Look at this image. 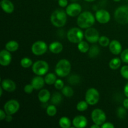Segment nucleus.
Here are the masks:
<instances>
[{
	"label": "nucleus",
	"mask_w": 128,
	"mask_h": 128,
	"mask_svg": "<svg viewBox=\"0 0 128 128\" xmlns=\"http://www.w3.org/2000/svg\"><path fill=\"white\" fill-rule=\"evenodd\" d=\"M1 87L7 92H13L16 88V85L12 80L10 79H4L1 81Z\"/></svg>",
	"instance_id": "nucleus-17"
},
{
	"label": "nucleus",
	"mask_w": 128,
	"mask_h": 128,
	"mask_svg": "<svg viewBox=\"0 0 128 128\" xmlns=\"http://www.w3.org/2000/svg\"><path fill=\"white\" fill-rule=\"evenodd\" d=\"M82 11V7L81 5L78 3L73 2L66 7V12L68 16L71 17H75V16H79Z\"/></svg>",
	"instance_id": "nucleus-12"
},
{
	"label": "nucleus",
	"mask_w": 128,
	"mask_h": 128,
	"mask_svg": "<svg viewBox=\"0 0 128 128\" xmlns=\"http://www.w3.org/2000/svg\"><path fill=\"white\" fill-rule=\"evenodd\" d=\"M122 104H123L124 107L126 110H128V98L124 100Z\"/></svg>",
	"instance_id": "nucleus-44"
},
{
	"label": "nucleus",
	"mask_w": 128,
	"mask_h": 128,
	"mask_svg": "<svg viewBox=\"0 0 128 128\" xmlns=\"http://www.w3.org/2000/svg\"><path fill=\"white\" fill-rule=\"evenodd\" d=\"M34 90V89L33 86H32V85L31 84H26V86L24 87V91L27 94L32 93Z\"/></svg>",
	"instance_id": "nucleus-39"
},
{
	"label": "nucleus",
	"mask_w": 128,
	"mask_h": 128,
	"mask_svg": "<svg viewBox=\"0 0 128 128\" xmlns=\"http://www.w3.org/2000/svg\"><path fill=\"white\" fill-rule=\"evenodd\" d=\"M5 48L10 52H14L19 48V44L16 41H10L5 45Z\"/></svg>",
	"instance_id": "nucleus-22"
},
{
	"label": "nucleus",
	"mask_w": 128,
	"mask_h": 128,
	"mask_svg": "<svg viewBox=\"0 0 128 128\" xmlns=\"http://www.w3.org/2000/svg\"><path fill=\"white\" fill-rule=\"evenodd\" d=\"M100 50L98 46L96 45H93L90 48V50L88 51V55L90 58H93L96 57L100 54Z\"/></svg>",
	"instance_id": "nucleus-28"
},
{
	"label": "nucleus",
	"mask_w": 128,
	"mask_h": 128,
	"mask_svg": "<svg viewBox=\"0 0 128 128\" xmlns=\"http://www.w3.org/2000/svg\"><path fill=\"white\" fill-rule=\"evenodd\" d=\"M100 98L99 91L94 88L88 89L85 94V101L91 106L96 105L100 101Z\"/></svg>",
	"instance_id": "nucleus-7"
},
{
	"label": "nucleus",
	"mask_w": 128,
	"mask_h": 128,
	"mask_svg": "<svg viewBox=\"0 0 128 128\" xmlns=\"http://www.w3.org/2000/svg\"><path fill=\"white\" fill-rule=\"evenodd\" d=\"M48 48L52 53L59 54L63 50V46L59 41H54L50 44Z\"/></svg>",
	"instance_id": "nucleus-21"
},
{
	"label": "nucleus",
	"mask_w": 128,
	"mask_h": 128,
	"mask_svg": "<svg viewBox=\"0 0 128 128\" xmlns=\"http://www.w3.org/2000/svg\"><path fill=\"white\" fill-rule=\"evenodd\" d=\"M114 1H115V2H119V1H120L121 0H113Z\"/></svg>",
	"instance_id": "nucleus-49"
},
{
	"label": "nucleus",
	"mask_w": 128,
	"mask_h": 128,
	"mask_svg": "<svg viewBox=\"0 0 128 128\" xmlns=\"http://www.w3.org/2000/svg\"><path fill=\"white\" fill-rule=\"evenodd\" d=\"M46 113L49 116H51V117L55 116L57 113V109H56L55 105L52 104L48 106L47 109H46Z\"/></svg>",
	"instance_id": "nucleus-32"
},
{
	"label": "nucleus",
	"mask_w": 128,
	"mask_h": 128,
	"mask_svg": "<svg viewBox=\"0 0 128 128\" xmlns=\"http://www.w3.org/2000/svg\"><path fill=\"white\" fill-rule=\"evenodd\" d=\"M84 37L89 42L95 43L98 42L100 36L98 31L96 29L91 27L86 29L84 32Z\"/></svg>",
	"instance_id": "nucleus-11"
},
{
	"label": "nucleus",
	"mask_w": 128,
	"mask_h": 128,
	"mask_svg": "<svg viewBox=\"0 0 128 128\" xmlns=\"http://www.w3.org/2000/svg\"><path fill=\"white\" fill-rule=\"evenodd\" d=\"M72 124L76 128H84L87 126L88 120L85 116L79 115L74 118Z\"/></svg>",
	"instance_id": "nucleus-15"
},
{
	"label": "nucleus",
	"mask_w": 128,
	"mask_h": 128,
	"mask_svg": "<svg viewBox=\"0 0 128 128\" xmlns=\"http://www.w3.org/2000/svg\"><path fill=\"white\" fill-rule=\"evenodd\" d=\"M101 126H100V125L98 124H94L93 125H92V126H91V128H100Z\"/></svg>",
	"instance_id": "nucleus-46"
},
{
	"label": "nucleus",
	"mask_w": 128,
	"mask_h": 128,
	"mask_svg": "<svg viewBox=\"0 0 128 128\" xmlns=\"http://www.w3.org/2000/svg\"><path fill=\"white\" fill-rule=\"evenodd\" d=\"M44 80L46 84L52 85L54 84L55 82L57 80V78H56V76L54 74L50 72V73L46 74L44 78Z\"/></svg>",
	"instance_id": "nucleus-25"
},
{
	"label": "nucleus",
	"mask_w": 128,
	"mask_h": 128,
	"mask_svg": "<svg viewBox=\"0 0 128 128\" xmlns=\"http://www.w3.org/2000/svg\"><path fill=\"white\" fill-rule=\"evenodd\" d=\"M124 93L125 96L128 98V82L126 83V84L124 86Z\"/></svg>",
	"instance_id": "nucleus-43"
},
{
	"label": "nucleus",
	"mask_w": 128,
	"mask_h": 128,
	"mask_svg": "<svg viewBox=\"0 0 128 128\" xmlns=\"http://www.w3.org/2000/svg\"><path fill=\"white\" fill-rule=\"evenodd\" d=\"M12 60V56L9 51L3 50L0 52V64L2 66H7L10 64Z\"/></svg>",
	"instance_id": "nucleus-14"
},
{
	"label": "nucleus",
	"mask_w": 128,
	"mask_h": 128,
	"mask_svg": "<svg viewBox=\"0 0 128 128\" xmlns=\"http://www.w3.org/2000/svg\"></svg>",
	"instance_id": "nucleus-51"
},
{
	"label": "nucleus",
	"mask_w": 128,
	"mask_h": 128,
	"mask_svg": "<svg viewBox=\"0 0 128 128\" xmlns=\"http://www.w3.org/2000/svg\"><path fill=\"white\" fill-rule=\"evenodd\" d=\"M120 72H121V74L122 78L126 80H128V65H125V66H122L121 68Z\"/></svg>",
	"instance_id": "nucleus-36"
},
{
	"label": "nucleus",
	"mask_w": 128,
	"mask_h": 128,
	"mask_svg": "<svg viewBox=\"0 0 128 128\" xmlns=\"http://www.w3.org/2000/svg\"><path fill=\"white\" fill-rule=\"evenodd\" d=\"M114 19L118 23L126 24L128 23V5L120 6L114 12Z\"/></svg>",
	"instance_id": "nucleus-4"
},
{
	"label": "nucleus",
	"mask_w": 128,
	"mask_h": 128,
	"mask_svg": "<svg viewBox=\"0 0 128 128\" xmlns=\"http://www.w3.org/2000/svg\"><path fill=\"white\" fill-rule=\"evenodd\" d=\"M101 127L102 128H114V125L112 123H111V122H105L104 123H103L101 125Z\"/></svg>",
	"instance_id": "nucleus-41"
},
{
	"label": "nucleus",
	"mask_w": 128,
	"mask_h": 128,
	"mask_svg": "<svg viewBox=\"0 0 128 128\" xmlns=\"http://www.w3.org/2000/svg\"><path fill=\"white\" fill-rule=\"evenodd\" d=\"M5 120H6V121H8V122H10V121H11V120H12V115L7 114L6 118H5Z\"/></svg>",
	"instance_id": "nucleus-45"
},
{
	"label": "nucleus",
	"mask_w": 128,
	"mask_h": 128,
	"mask_svg": "<svg viewBox=\"0 0 128 128\" xmlns=\"http://www.w3.org/2000/svg\"><path fill=\"white\" fill-rule=\"evenodd\" d=\"M67 14L64 11L56 10L51 14L50 20L53 26L57 28L63 27L67 21Z\"/></svg>",
	"instance_id": "nucleus-2"
},
{
	"label": "nucleus",
	"mask_w": 128,
	"mask_h": 128,
	"mask_svg": "<svg viewBox=\"0 0 128 128\" xmlns=\"http://www.w3.org/2000/svg\"><path fill=\"white\" fill-rule=\"evenodd\" d=\"M85 1H87V2H93L95 0H84Z\"/></svg>",
	"instance_id": "nucleus-48"
},
{
	"label": "nucleus",
	"mask_w": 128,
	"mask_h": 128,
	"mask_svg": "<svg viewBox=\"0 0 128 128\" xmlns=\"http://www.w3.org/2000/svg\"><path fill=\"white\" fill-rule=\"evenodd\" d=\"M20 104L18 101L11 100L8 101L4 105V110L7 114L13 115L20 110Z\"/></svg>",
	"instance_id": "nucleus-10"
},
{
	"label": "nucleus",
	"mask_w": 128,
	"mask_h": 128,
	"mask_svg": "<svg viewBox=\"0 0 128 128\" xmlns=\"http://www.w3.org/2000/svg\"><path fill=\"white\" fill-rule=\"evenodd\" d=\"M95 18L98 22L101 24H106L110 21L111 15L108 11L105 10H98L95 13Z\"/></svg>",
	"instance_id": "nucleus-13"
},
{
	"label": "nucleus",
	"mask_w": 128,
	"mask_h": 128,
	"mask_svg": "<svg viewBox=\"0 0 128 128\" xmlns=\"http://www.w3.org/2000/svg\"><path fill=\"white\" fill-rule=\"evenodd\" d=\"M109 49L112 54L118 55L122 52V45L118 40H112L109 44Z\"/></svg>",
	"instance_id": "nucleus-16"
},
{
	"label": "nucleus",
	"mask_w": 128,
	"mask_h": 128,
	"mask_svg": "<svg viewBox=\"0 0 128 128\" xmlns=\"http://www.w3.org/2000/svg\"><path fill=\"white\" fill-rule=\"evenodd\" d=\"M61 90H62V94H63L64 96H66V97L70 98L71 97V96H73L74 91L73 90H72V88L70 87V86H64V88Z\"/></svg>",
	"instance_id": "nucleus-30"
},
{
	"label": "nucleus",
	"mask_w": 128,
	"mask_h": 128,
	"mask_svg": "<svg viewBox=\"0 0 128 128\" xmlns=\"http://www.w3.org/2000/svg\"><path fill=\"white\" fill-rule=\"evenodd\" d=\"M91 116L93 123L100 125V126L106 122V115L101 109H94L91 112Z\"/></svg>",
	"instance_id": "nucleus-8"
},
{
	"label": "nucleus",
	"mask_w": 128,
	"mask_h": 128,
	"mask_svg": "<svg viewBox=\"0 0 128 128\" xmlns=\"http://www.w3.org/2000/svg\"><path fill=\"white\" fill-rule=\"evenodd\" d=\"M71 121L70 118L66 116H62L59 121V124L62 128H69L71 126Z\"/></svg>",
	"instance_id": "nucleus-24"
},
{
	"label": "nucleus",
	"mask_w": 128,
	"mask_h": 128,
	"mask_svg": "<svg viewBox=\"0 0 128 128\" xmlns=\"http://www.w3.org/2000/svg\"><path fill=\"white\" fill-rule=\"evenodd\" d=\"M2 90H3V88H2V87L1 88H0V96H2Z\"/></svg>",
	"instance_id": "nucleus-47"
},
{
	"label": "nucleus",
	"mask_w": 128,
	"mask_h": 128,
	"mask_svg": "<svg viewBox=\"0 0 128 128\" xmlns=\"http://www.w3.org/2000/svg\"><path fill=\"white\" fill-rule=\"evenodd\" d=\"M1 6L4 12L8 14H11L14 10V6L10 0H2Z\"/></svg>",
	"instance_id": "nucleus-19"
},
{
	"label": "nucleus",
	"mask_w": 128,
	"mask_h": 128,
	"mask_svg": "<svg viewBox=\"0 0 128 128\" xmlns=\"http://www.w3.org/2000/svg\"><path fill=\"white\" fill-rule=\"evenodd\" d=\"M21 66L24 68H29L30 66H32L33 64V62H32V60L30 58L28 57L23 58L22 60H21V62H20Z\"/></svg>",
	"instance_id": "nucleus-31"
},
{
	"label": "nucleus",
	"mask_w": 128,
	"mask_h": 128,
	"mask_svg": "<svg viewBox=\"0 0 128 128\" xmlns=\"http://www.w3.org/2000/svg\"><path fill=\"white\" fill-rule=\"evenodd\" d=\"M84 33L78 28H72L67 32V38L72 43H78L82 41Z\"/></svg>",
	"instance_id": "nucleus-5"
},
{
	"label": "nucleus",
	"mask_w": 128,
	"mask_h": 128,
	"mask_svg": "<svg viewBox=\"0 0 128 128\" xmlns=\"http://www.w3.org/2000/svg\"><path fill=\"white\" fill-rule=\"evenodd\" d=\"M98 42L102 47H106V46H109V44H110V40L107 36H100V39L98 40Z\"/></svg>",
	"instance_id": "nucleus-34"
},
{
	"label": "nucleus",
	"mask_w": 128,
	"mask_h": 128,
	"mask_svg": "<svg viewBox=\"0 0 128 128\" xmlns=\"http://www.w3.org/2000/svg\"><path fill=\"white\" fill-rule=\"evenodd\" d=\"M121 61L122 60L120 58H112L109 62V66L111 70H116L120 68L121 65Z\"/></svg>",
	"instance_id": "nucleus-23"
},
{
	"label": "nucleus",
	"mask_w": 128,
	"mask_h": 128,
	"mask_svg": "<svg viewBox=\"0 0 128 128\" xmlns=\"http://www.w3.org/2000/svg\"><path fill=\"white\" fill-rule=\"evenodd\" d=\"M58 4L60 7H66L68 4V0H58Z\"/></svg>",
	"instance_id": "nucleus-40"
},
{
	"label": "nucleus",
	"mask_w": 128,
	"mask_h": 128,
	"mask_svg": "<svg viewBox=\"0 0 128 128\" xmlns=\"http://www.w3.org/2000/svg\"><path fill=\"white\" fill-rule=\"evenodd\" d=\"M38 97L40 102L42 103H46L51 98V94L46 89H42L39 92Z\"/></svg>",
	"instance_id": "nucleus-20"
},
{
	"label": "nucleus",
	"mask_w": 128,
	"mask_h": 128,
	"mask_svg": "<svg viewBox=\"0 0 128 128\" xmlns=\"http://www.w3.org/2000/svg\"><path fill=\"white\" fill-rule=\"evenodd\" d=\"M47 44L42 41H38L34 42L31 46V51L36 56H41L48 50Z\"/></svg>",
	"instance_id": "nucleus-9"
},
{
	"label": "nucleus",
	"mask_w": 128,
	"mask_h": 128,
	"mask_svg": "<svg viewBox=\"0 0 128 128\" xmlns=\"http://www.w3.org/2000/svg\"><path fill=\"white\" fill-rule=\"evenodd\" d=\"M89 104L86 102V101H81L78 102L77 105H76V109L78 111L80 112H83V111H86L88 108Z\"/></svg>",
	"instance_id": "nucleus-29"
},
{
	"label": "nucleus",
	"mask_w": 128,
	"mask_h": 128,
	"mask_svg": "<svg viewBox=\"0 0 128 128\" xmlns=\"http://www.w3.org/2000/svg\"><path fill=\"white\" fill-rule=\"evenodd\" d=\"M32 71L37 76H42L46 74L49 71L48 63L43 60H38L32 64Z\"/></svg>",
	"instance_id": "nucleus-6"
},
{
	"label": "nucleus",
	"mask_w": 128,
	"mask_h": 128,
	"mask_svg": "<svg viewBox=\"0 0 128 128\" xmlns=\"http://www.w3.org/2000/svg\"><path fill=\"white\" fill-rule=\"evenodd\" d=\"M117 115L119 118L124 119L126 115V108L124 107H120L117 110Z\"/></svg>",
	"instance_id": "nucleus-35"
},
{
	"label": "nucleus",
	"mask_w": 128,
	"mask_h": 128,
	"mask_svg": "<svg viewBox=\"0 0 128 128\" xmlns=\"http://www.w3.org/2000/svg\"><path fill=\"white\" fill-rule=\"evenodd\" d=\"M121 60H122V62L128 64V48L121 52Z\"/></svg>",
	"instance_id": "nucleus-37"
},
{
	"label": "nucleus",
	"mask_w": 128,
	"mask_h": 128,
	"mask_svg": "<svg viewBox=\"0 0 128 128\" xmlns=\"http://www.w3.org/2000/svg\"><path fill=\"white\" fill-rule=\"evenodd\" d=\"M71 70V64L66 59L60 60L55 67V72L59 77H66L70 74Z\"/></svg>",
	"instance_id": "nucleus-3"
},
{
	"label": "nucleus",
	"mask_w": 128,
	"mask_h": 128,
	"mask_svg": "<svg viewBox=\"0 0 128 128\" xmlns=\"http://www.w3.org/2000/svg\"><path fill=\"white\" fill-rule=\"evenodd\" d=\"M6 114H7L5 112L4 110H0V120H1V121H2V120H5L6 116H7Z\"/></svg>",
	"instance_id": "nucleus-42"
},
{
	"label": "nucleus",
	"mask_w": 128,
	"mask_h": 128,
	"mask_svg": "<svg viewBox=\"0 0 128 128\" xmlns=\"http://www.w3.org/2000/svg\"><path fill=\"white\" fill-rule=\"evenodd\" d=\"M90 48L89 44L84 41H81L78 44V49L82 53L88 52L89 51V50H90Z\"/></svg>",
	"instance_id": "nucleus-26"
},
{
	"label": "nucleus",
	"mask_w": 128,
	"mask_h": 128,
	"mask_svg": "<svg viewBox=\"0 0 128 128\" xmlns=\"http://www.w3.org/2000/svg\"><path fill=\"white\" fill-rule=\"evenodd\" d=\"M62 95L58 92H56L52 94V97L51 98V102L54 105H58L60 104L62 101Z\"/></svg>",
	"instance_id": "nucleus-27"
},
{
	"label": "nucleus",
	"mask_w": 128,
	"mask_h": 128,
	"mask_svg": "<svg viewBox=\"0 0 128 128\" xmlns=\"http://www.w3.org/2000/svg\"><path fill=\"white\" fill-rule=\"evenodd\" d=\"M68 81L72 85H76L80 82V77L77 74H72L69 77Z\"/></svg>",
	"instance_id": "nucleus-33"
},
{
	"label": "nucleus",
	"mask_w": 128,
	"mask_h": 128,
	"mask_svg": "<svg viewBox=\"0 0 128 128\" xmlns=\"http://www.w3.org/2000/svg\"><path fill=\"white\" fill-rule=\"evenodd\" d=\"M64 86V82L62 80H60V79H58L54 83V87L56 90H62V88Z\"/></svg>",
	"instance_id": "nucleus-38"
},
{
	"label": "nucleus",
	"mask_w": 128,
	"mask_h": 128,
	"mask_svg": "<svg viewBox=\"0 0 128 128\" xmlns=\"http://www.w3.org/2000/svg\"><path fill=\"white\" fill-rule=\"evenodd\" d=\"M44 78L41 77V76H37L34 78L31 81V84L33 86L34 89L36 90H41L44 86Z\"/></svg>",
	"instance_id": "nucleus-18"
},
{
	"label": "nucleus",
	"mask_w": 128,
	"mask_h": 128,
	"mask_svg": "<svg viewBox=\"0 0 128 128\" xmlns=\"http://www.w3.org/2000/svg\"><path fill=\"white\" fill-rule=\"evenodd\" d=\"M95 16L90 11H84L80 13L77 19V24L80 28L87 29L93 26L95 22Z\"/></svg>",
	"instance_id": "nucleus-1"
},
{
	"label": "nucleus",
	"mask_w": 128,
	"mask_h": 128,
	"mask_svg": "<svg viewBox=\"0 0 128 128\" xmlns=\"http://www.w3.org/2000/svg\"><path fill=\"white\" fill-rule=\"evenodd\" d=\"M71 1H77V0H71Z\"/></svg>",
	"instance_id": "nucleus-50"
}]
</instances>
